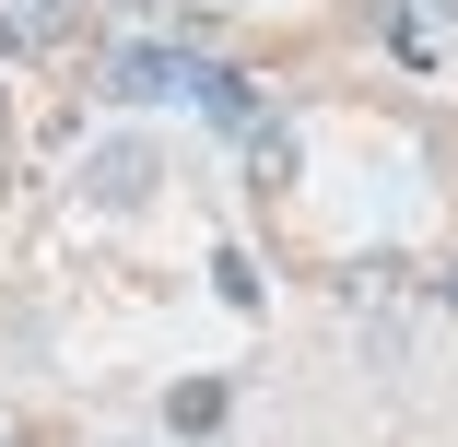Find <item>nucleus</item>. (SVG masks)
<instances>
[{
    "mask_svg": "<svg viewBox=\"0 0 458 447\" xmlns=\"http://www.w3.org/2000/svg\"><path fill=\"white\" fill-rule=\"evenodd\" d=\"M71 189L95 201V212H141V201H165V153L141 130H118V142H95V153L71 165Z\"/></svg>",
    "mask_w": 458,
    "mask_h": 447,
    "instance_id": "1",
    "label": "nucleus"
},
{
    "mask_svg": "<svg viewBox=\"0 0 458 447\" xmlns=\"http://www.w3.org/2000/svg\"><path fill=\"white\" fill-rule=\"evenodd\" d=\"M106 95H118V107H176V95H200V59L141 36V47H118V59H106Z\"/></svg>",
    "mask_w": 458,
    "mask_h": 447,
    "instance_id": "2",
    "label": "nucleus"
},
{
    "mask_svg": "<svg viewBox=\"0 0 458 447\" xmlns=\"http://www.w3.org/2000/svg\"><path fill=\"white\" fill-rule=\"evenodd\" d=\"M165 412H176V435H212V424H224V377H189Z\"/></svg>",
    "mask_w": 458,
    "mask_h": 447,
    "instance_id": "3",
    "label": "nucleus"
},
{
    "mask_svg": "<svg viewBox=\"0 0 458 447\" xmlns=\"http://www.w3.org/2000/svg\"><path fill=\"white\" fill-rule=\"evenodd\" d=\"M423 13H435V24H458V0H423Z\"/></svg>",
    "mask_w": 458,
    "mask_h": 447,
    "instance_id": "4",
    "label": "nucleus"
},
{
    "mask_svg": "<svg viewBox=\"0 0 458 447\" xmlns=\"http://www.w3.org/2000/svg\"><path fill=\"white\" fill-rule=\"evenodd\" d=\"M446 306H458V283H446Z\"/></svg>",
    "mask_w": 458,
    "mask_h": 447,
    "instance_id": "5",
    "label": "nucleus"
}]
</instances>
